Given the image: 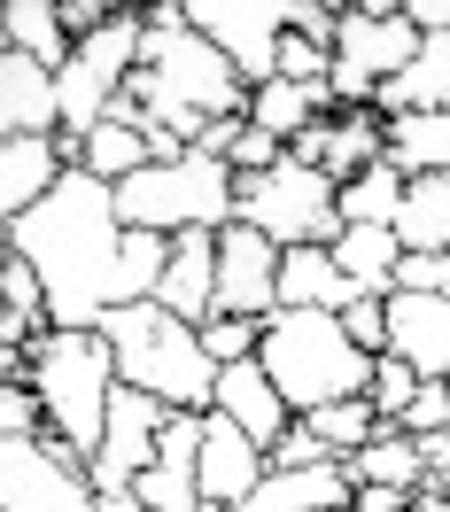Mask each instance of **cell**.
I'll return each mask as SVG.
<instances>
[{"label":"cell","mask_w":450,"mask_h":512,"mask_svg":"<svg viewBox=\"0 0 450 512\" xmlns=\"http://www.w3.org/2000/svg\"><path fill=\"white\" fill-rule=\"evenodd\" d=\"M334 264H342V280L357 295H396V272H404V241H396V225H342V241H334Z\"/></svg>","instance_id":"ffe728a7"},{"label":"cell","mask_w":450,"mask_h":512,"mask_svg":"<svg viewBox=\"0 0 450 512\" xmlns=\"http://www.w3.org/2000/svg\"><path fill=\"white\" fill-rule=\"evenodd\" d=\"M350 481L357 489H365V481H381V489H427V450H419L404 427H381V435L350 458Z\"/></svg>","instance_id":"484cf974"},{"label":"cell","mask_w":450,"mask_h":512,"mask_svg":"<svg viewBox=\"0 0 450 512\" xmlns=\"http://www.w3.org/2000/svg\"><path fill=\"white\" fill-rule=\"evenodd\" d=\"M78 171L70 132H32V140H0V218H24Z\"/></svg>","instance_id":"5bb4252c"},{"label":"cell","mask_w":450,"mask_h":512,"mask_svg":"<svg viewBox=\"0 0 450 512\" xmlns=\"http://www.w3.org/2000/svg\"><path fill=\"white\" fill-rule=\"evenodd\" d=\"M419 388H427V381H419L404 357H373V412H381L388 427L412 412V396H419Z\"/></svg>","instance_id":"f546056e"},{"label":"cell","mask_w":450,"mask_h":512,"mask_svg":"<svg viewBox=\"0 0 450 512\" xmlns=\"http://www.w3.org/2000/svg\"><path fill=\"white\" fill-rule=\"evenodd\" d=\"M194 32L210 39L249 86H272L280 78V47L295 32V8L288 0H194Z\"/></svg>","instance_id":"30bf717a"},{"label":"cell","mask_w":450,"mask_h":512,"mask_svg":"<svg viewBox=\"0 0 450 512\" xmlns=\"http://www.w3.org/2000/svg\"><path fill=\"white\" fill-rule=\"evenodd\" d=\"M412 497H419V489H381V481H365L350 512H412Z\"/></svg>","instance_id":"8d00e7d4"},{"label":"cell","mask_w":450,"mask_h":512,"mask_svg":"<svg viewBox=\"0 0 450 512\" xmlns=\"http://www.w3.org/2000/svg\"><path fill=\"white\" fill-rule=\"evenodd\" d=\"M342 326H350V342L365 357H388V295H357L350 311H342Z\"/></svg>","instance_id":"e575fe53"},{"label":"cell","mask_w":450,"mask_h":512,"mask_svg":"<svg viewBox=\"0 0 450 512\" xmlns=\"http://www.w3.org/2000/svg\"><path fill=\"white\" fill-rule=\"evenodd\" d=\"M319 117H334V94H326V86H295V78H272V86H257V101H249V125L272 132L280 148H295Z\"/></svg>","instance_id":"7402d4cb"},{"label":"cell","mask_w":450,"mask_h":512,"mask_svg":"<svg viewBox=\"0 0 450 512\" xmlns=\"http://www.w3.org/2000/svg\"><path fill=\"white\" fill-rule=\"evenodd\" d=\"M117 350L101 342V334H63V326H47L32 342V396L39 412H47V435L70 450V458H86L94 466L101 450V427H109V404H117Z\"/></svg>","instance_id":"5b68a950"},{"label":"cell","mask_w":450,"mask_h":512,"mask_svg":"<svg viewBox=\"0 0 450 512\" xmlns=\"http://www.w3.org/2000/svg\"><path fill=\"white\" fill-rule=\"evenodd\" d=\"M396 241H404V256H450V171L412 179L404 218H396Z\"/></svg>","instance_id":"d4e9b609"},{"label":"cell","mask_w":450,"mask_h":512,"mask_svg":"<svg viewBox=\"0 0 450 512\" xmlns=\"http://www.w3.org/2000/svg\"><path fill=\"white\" fill-rule=\"evenodd\" d=\"M117 210L140 233H163V241H187V233H225L241 225V171L225 156H179V163H148L117 187Z\"/></svg>","instance_id":"8992f818"},{"label":"cell","mask_w":450,"mask_h":512,"mask_svg":"<svg viewBox=\"0 0 450 512\" xmlns=\"http://www.w3.org/2000/svg\"><path fill=\"white\" fill-rule=\"evenodd\" d=\"M0 47L8 55H32V63H47V70H63L70 63V24H63V0H8L0 8Z\"/></svg>","instance_id":"44dd1931"},{"label":"cell","mask_w":450,"mask_h":512,"mask_svg":"<svg viewBox=\"0 0 450 512\" xmlns=\"http://www.w3.org/2000/svg\"><path fill=\"white\" fill-rule=\"evenodd\" d=\"M202 350L218 357V373H225V365H249V357L264 350V326L257 319H210V326H202Z\"/></svg>","instance_id":"1f68e13d"},{"label":"cell","mask_w":450,"mask_h":512,"mask_svg":"<svg viewBox=\"0 0 450 512\" xmlns=\"http://www.w3.org/2000/svg\"><path fill=\"white\" fill-rule=\"evenodd\" d=\"M280 78H295V86H326V78H334V47L288 32V47H280Z\"/></svg>","instance_id":"d6a6232c"},{"label":"cell","mask_w":450,"mask_h":512,"mask_svg":"<svg viewBox=\"0 0 450 512\" xmlns=\"http://www.w3.org/2000/svg\"><path fill=\"white\" fill-rule=\"evenodd\" d=\"M404 194H412V179L381 156L373 171H357L350 187H342V225H396L404 218Z\"/></svg>","instance_id":"83f0119b"},{"label":"cell","mask_w":450,"mask_h":512,"mask_svg":"<svg viewBox=\"0 0 450 512\" xmlns=\"http://www.w3.org/2000/svg\"><path fill=\"white\" fill-rule=\"evenodd\" d=\"M8 256L39 272L47 326L63 334H94L109 311H125V210L94 171H70L39 210L8 218Z\"/></svg>","instance_id":"6da1fadb"},{"label":"cell","mask_w":450,"mask_h":512,"mask_svg":"<svg viewBox=\"0 0 450 512\" xmlns=\"http://www.w3.org/2000/svg\"><path fill=\"white\" fill-rule=\"evenodd\" d=\"M388 163H396L404 179H435V171H450V109L388 117Z\"/></svg>","instance_id":"603a6c76"},{"label":"cell","mask_w":450,"mask_h":512,"mask_svg":"<svg viewBox=\"0 0 450 512\" xmlns=\"http://www.w3.org/2000/svg\"><path fill=\"white\" fill-rule=\"evenodd\" d=\"M210 512H218V505H210Z\"/></svg>","instance_id":"74e56055"},{"label":"cell","mask_w":450,"mask_h":512,"mask_svg":"<svg viewBox=\"0 0 450 512\" xmlns=\"http://www.w3.org/2000/svg\"><path fill=\"white\" fill-rule=\"evenodd\" d=\"M39 435H47V412L32 381H0V443H39Z\"/></svg>","instance_id":"4dcf8cb0"},{"label":"cell","mask_w":450,"mask_h":512,"mask_svg":"<svg viewBox=\"0 0 450 512\" xmlns=\"http://www.w3.org/2000/svg\"><path fill=\"white\" fill-rule=\"evenodd\" d=\"M303 419L319 427V443L334 450V458H357V450H365V443L388 427V419L373 412V396H350V404H326V412H303Z\"/></svg>","instance_id":"f1b7e54d"},{"label":"cell","mask_w":450,"mask_h":512,"mask_svg":"<svg viewBox=\"0 0 450 512\" xmlns=\"http://www.w3.org/2000/svg\"><path fill=\"white\" fill-rule=\"evenodd\" d=\"M257 365L272 373V388L288 396V412H326V404H350V396H373V357L350 342V326L334 311H280L264 326Z\"/></svg>","instance_id":"277c9868"},{"label":"cell","mask_w":450,"mask_h":512,"mask_svg":"<svg viewBox=\"0 0 450 512\" xmlns=\"http://www.w3.org/2000/svg\"><path fill=\"white\" fill-rule=\"evenodd\" d=\"M357 288L342 280V264H334V249H288L280 256V311H350Z\"/></svg>","instance_id":"d6986e66"},{"label":"cell","mask_w":450,"mask_h":512,"mask_svg":"<svg viewBox=\"0 0 450 512\" xmlns=\"http://www.w3.org/2000/svg\"><path fill=\"white\" fill-rule=\"evenodd\" d=\"M0 512H101V489L55 435L0 443Z\"/></svg>","instance_id":"9c48e42d"},{"label":"cell","mask_w":450,"mask_h":512,"mask_svg":"<svg viewBox=\"0 0 450 512\" xmlns=\"http://www.w3.org/2000/svg\"><path fill=\"white\" fill-rule=\"evenodd\" d=\"M132 94H140V109H148V132H179L187 148H202V132L218 125V117H249L257 86L225 63L218 47L194 32V16H187L179 32H148Z\"/></svg>","instance_id":"7a4b0ae2"},{"label":"cell","mask_w":450,"mask_h":512,"mask_svg":"<svg viewBox=\"0 0 450 512\" xmlns=\"http://www.w3.org/2000/svg\"><path fill=\"white\" fill-rule=\"evenodd\" d=\"M381 117H412V109H450V32H435L427 47H419V63L396 78V86H381V101H373Z\"/></svg>","instance_id":"cb8c5ba5"},{"label":"cell","mask_w":450,"mask_h":512,"mask_svg":"<svg viewBox=\"0 0 450 512\" xmlns=\"http://www.w3.org/2000/svg\"><path fill=\"white\" fill-rule=\"evenodd\" d=\"M241 225H257L280 249H334L342 241V187L288 156L257 179H241Z\"/></svg>","instance_id":"ba28073f"},{"label":"cell","mask_w":450,"mask_h":512,"mask_svg":"<svg viewBox=\"0 0 450 512\" xmlns=\"http://www.w3.org/2000/svg\"><path fill=\"white\" fill-rule=\"evenodd\" d=\"M396 427H404L412 443H427V435H450V381H427V388L412 396V412L396 419Z\"/></svg>","instance_id":"d590c367"},{"label":"cell","mask_w":450,"mask_h":512,"mask_svg":"<svg viewBox=\"0 0 450 512\" xmlns=\"http://www.w3.org/2000/svg\"><path fill=\"white\" fill-rule=\"evenodd\" d=\"M280 241H264L257 225H225L218 233V319H280Z\"/></svg>","instance_id":"8fae6325"},{"label":"cell","mask_w":450,"mask_h":512,"mask_svg":"<svg viewBox=\"0 0 450 512\" xmlns=\"http://www.w3.org/2000/svg\"><path fill=\"white\" fill-rule=\"evenodd\" d=\"M163 427H171V404L140 396V388H117V404H109V427H101V450H94V466H86L101 497H109V489H132V481L156 466Z\"/></svg>","instance_id":"7c38bea8"},{"label":"cell","mask_w":450,"mask_h":512,"mask_svg":"<svg viewBox=\"0 0 450 512\" xmlns=\"http://www.w3.org/2000/svg\"><path fill=\"white\" fill-rule=\"evenodd\" d=\"M148 163H156V148H148L140 125H94L86 140H78V171H94V179H109V187H125L132 171H148Z\"/></svg>","instance_id":"4316f807"},{"label":"cell","mask_w":450,"mask_h":512,"mask_svg":"<svg viewBox=\"0 0 450 512\" xmlns=\"http://www.w3.org/2000/svg\"><path fill=\"white\" fill-rule=\"evenodd\" d=\"M272 466H280V474H311V466H334V450L319 443V427H311V419H295L288 435L272 443Z\"/></svg>","instance_id":"836d02e7"},{"label":"cell","mask_w":450,"mask_h":512,"mask_svg":"<svg viewBox=\"0 0 450 512\" xmlns=\"http://www.w3.org/2000/svg\"><path fill=\"white\" fill-rule=\"evenodd\" d=\"M388 357H404L419 381H450V303L443 295H388Z\"/></svg>","instance_id":"9a60e30c"},{"label":"cell","mask_w":450,"mask_h":512,"mask_svg":"<svg viewBox=\"0 0 450 512\" xmlns=\"http://www.w3.org/2000/svg\"><path fill=\"white\" fill-rule=\"evenodd\" d=\"M210 412L233 419V427H241L249 443H264V450H272V443H280V435L295 427L288 396L272 388V373H264L257 357H249V365H225V373H218V404H210Z\"/></svg>","instance_id":"e0dca14e"},{"label":"cell","mask_w":450,"mask_h":512,"mask_svg":"<svg viewBox=\"0 0 450 512\" xmlns=\"http://www.w3.org/2000/svg\"><path fill=\"white\" fill-rule=\"evenodd\" d=\"M156 303L171 319H187V326L218 319V233H187V241L171 249V272H163Z\"/></svg>","instance_id":"ac0fdd59"},{"label":"cell","mask_w":450,"mask_h":512,"mask_svg":"<svg viewBox=\"0 0 450 512\" xmlns=\"http://www.w3.org/2000/svg\"><path fill=\"white\" fill-rule=\"evenodd\" d=\"M32 132H63L55 70L32 63V55H8V47H0V140H32Z\"/></svg>","instance_id":"2e32d148"},{"label":"cell","mask_w":450,"mask_h":512,"mask_svg":"<svg viewBox=\"0 0 450 512\" xmlns=\"http://www.w3.org/2000/svg\"><path fill=\"white\" fill-rule=\"evenodd\" d=\"M264 474H272V450L249 443L233 419L210 412V427H202V458H194L202 505H218V512H249V497L264 489Z\"/></svg>","instance_id":"4fadbf2b"},{"label":"cell","mask_w":450,"mask_h":512,"mask_svg":"<svg viewBox=\"0 0 450 512\" xmlns=\"http://www.w3.org/2000/svg\"><path fill=\"white\" fill-rule=\"evenodd\" d=\"M94 334L117 350V381L125 388L156 396L171 412H210L218 404V357L202 350V326L171 319L163 303H125Z\"/></svg>","instance_id":"3957f363"},{"label":"cell","mask_w":450,"mask_h":512,"mask_svg":"<svg viewBox=\"0 0 450 512\" xmlns=\"http://www.w3.org/2000/svg\"><path fill=\"white\" fill-rule=\"evenodd\" d=\"M419 47H427V39L412 32L404 0H342L334 78H326L334 109H373V101H381V86H396V78L419 63Z\"/></svg>","instance_id":"52a82bcc"}]
</instances>
